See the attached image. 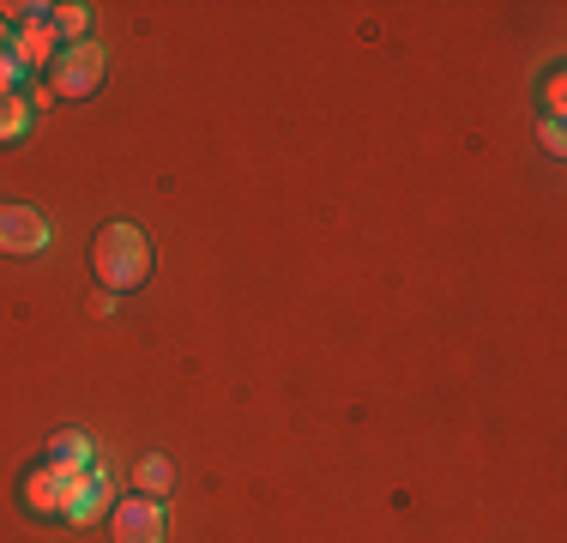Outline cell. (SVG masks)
<instances>
[{"label":"cell","instance_id":"5bb4252c","mask_svg":"<svg viewBox=\"0 0 567 543\" xmlns=\"http://www.w3.org/2000/svg\"><path fill=\"white\" fill-rule=\"evenodd\" d=\"M0 54H19V49H12V24L7 19H0Z\"/></svg>","mask_w":567,"mask_h":543},{"label":"cell","instance_id":"9c48e42d","mask_svg":"<svg viewBox=\"0 0 567 543\" xmlns=\"http://www.w3.org/2000/svg\"><path fill=\"white\" fill-rule=\"evenodd\" d=\"M169 483H175V465L164 453H145L140 465H133V489H140V495L157 501V495H169Z\"/></svg>","mask_w":567,"mask_h":543},{"label":"cell","instance_id":"3957f363","mask_svg":"<svg viewBox=\"0 0 567 543\" xmlns=\"http://www.w3.org/2000/svg\"><path fill=\"white\" fill-rule=\"evenodd\" d=\"M12 12H19V24H12V49H19L24 73H31V66H55L61 37H55V19H49L55 7H12Z\"/></svg>","mask_w":567,"mask_h":543},{"label":"cell","instance_id":"4fadbf2b","mask_svg":"<svg viewBox=\"0 0 567 543\" xmlns=\"http://www.w3.org/2000/svg\"><path fill=\"white\" fill-rule=\"evenodd\" d=\"M561 145H567V140H561V121L549 115V121H544V152H556V157H561Z\"/></svg>","mask_w":567,"mask_h":543},{"label":"cell","instance_id":"8992f818","mask_svg":"<svg viewBox=\"0 0 567 543\" xmlns=\"http://www.w3.org/2000/svg\"><path fill=\"white\" fill-rule=\"evenodd\" d=\"M73 483H79V478H66V471H55V465H37L31 478H24V508H31L37 520H66Z\"/></svg>","mask_w":567,"mask_h":543},{"label":"cell","instance_id":"8fae6325","mask_svg":"<svg viewBox=\"0 0 567 543\" xmlns=\"http://www.w3.org/2000/svg\"><path fill=\"white\" fill-rule=\"evenodd\" d=\"M49 19H55V37H61L66 49H73V43H85L91 7H79V0H66V7H55V12H49Z\"/></svg>","mask_w":567,"mask_h":543},{"label":"cell","instance_id":"7c38bea8","mask_svg":"<svg viewBox=\"0 0 567 543\" xmlns=\"http://www.w3.org/2000/svg\"><path fill=\"white\" fill-rule=\"evenodd\" d=\"M19 79H24V61L19 54H0V91H19Z\"/></svg>","mask_w":567,"mask_h":543},{"label":"cell","instance_id":"7a4b0ae2","mask_svg":"<svg viewBox=\"0 0 567 543\" xmlns=\"http://www.w3.org/2000/svg\"><path fill=\"white\" fill-rule=\"evenodd\" d=\"M103 73H110V54H103V43H73V49L55 54L49 85H55V98H91V91L103 85Z\"/></svg>","mask_w":567,"mask_h":543},{"label":"cell","instance_id":"30bf717a","mask_svg":"<svg viewBox=\"0 0 567 543\" xmlns=\"http://www.w3.org/2000/svg\"><path fill=\"white\" fill-rule=\"evenodd\" d=\"M24 127H31V98L0 91V140H24Z\"/></svg>","mask_w":567,"mask_h":543},{"label":"cell","instance_id":"277c9868","mask_svg":"<svg viewBox=\"0 0 567 543\" xmlns=\"http://www.w3.org/2000/svg\"><path fill=\"white\" fill-rule=\"evenodd\" d=\"M110 537L115 543H164V501L127 495L115 508V520H110Z\"/></svg>","mask_w":567,"mask_h":543},{"label":"cell","instance_id":"5b68a950","mask_svg":"<svg viewBox=\"0 0 567 543\" xmlns=\"http://www.w3.org/2000/svg\"><path fill=\"white\" fill-rule=\"evenodd\" d=\"M49 217L37 206H0V254H43Z\"/></svg>","mask_w":567,"mask_h":543},{"label":"cell","instance_id":"ba28073f","mask_svg":"<svg viewBox=\"0 0 567 543\" xmlns=\"http://www.w3.org/2000/svg\"><path fill=\"white\" fill-rule=\"evenodd\" d=\"M49 465H55V471H66V478H79V471H91V441H85L79 429L55 434V441H49Z\"/></svg>","mask_w":567,"mask_h":543},{"label":"cell","instance_id":"52a82bcc","mask_svg":"<svg viewBox=\"0 0 567 543\" xmlns=\"http://www.w3.org/2000/svg\"><path fill=\"white\" fill-rule=\"evenodd\" d=\"M103 508H110V471H103V465L79 471V483H73V501H66V520H73V525H91Z\"/></svg>","mask_w":567,"mask_h":543},{"label":"cell","instance_id":"6da1fadb","mask_svg":"<svg viewBox=\"0 0 567 543\" xmlns=\"http://www.w3.org/2000/svg\"><path fill=\"white\" fill-rule=\"evenodd\" d=\"M91 278L103 290H133V284L152 278V242H145V229H133V224L97 229V242H91Z\"/></svg>","mask_w":567,"mask_h":543}]
</instances>
